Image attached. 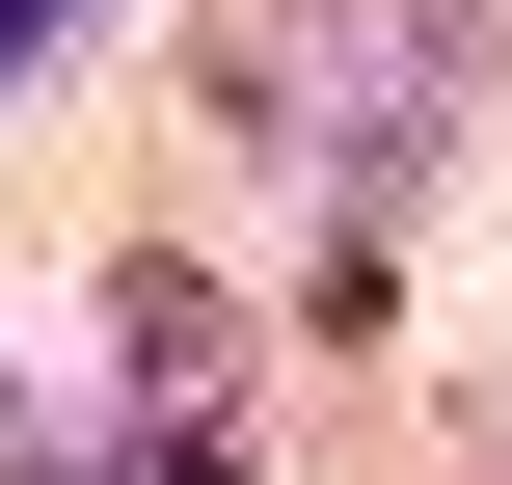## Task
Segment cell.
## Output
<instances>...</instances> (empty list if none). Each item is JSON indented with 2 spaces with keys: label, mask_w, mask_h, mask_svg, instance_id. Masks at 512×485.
Listing matches in <instances>:
<instances>
[{
  "label": "cell",
  "mask_w": 512,
  "mask_h": 485,
  "mask_svg": "<svg viewBox=\"0 0 512 485\" xmlns=\"http://www.w3.org/2000/svg\"><path fill=\"white\" fill-rule=\"evenodd\" d=\"M108 351H135V405H162V432H216V378H243L216 270H108Z\"/></svg>",
  "instance_id": "cell-1"
},
{
  "label": "cell",
  "mask_w": 512,
  "mask_h": 485,
  "mask_svg": "<svg viewBox=\"0 0 512 485\" xmlns=\"http://www.w3.org/2000/svg\"><path fill=\"white\" fill-rule=\"evenodd\" d=\"M27 27H54V0H0V54H27Z\"/></svg>",
  "instance_id": "cell-2"
}]
</instances>
